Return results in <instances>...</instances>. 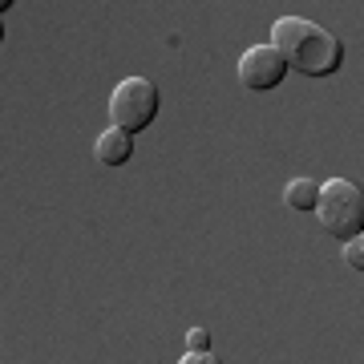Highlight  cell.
<instances>
[{
  "label": "cell",
  "instance_id": "cell-1",
  "mask_svg": "<svg viewBox=\"0 0 364 364\" xmlns=\"http://www.w3.org/2000/svg\"><path fill=\"white\" fill-rule=\"evenodd\" d=\"M272 45L287 61V69L304 77H332L344 65V41L304 16H279L272 25Z\"/></svg>",
  "mask_w": 364,
  "mask_h": 364
},
{
  "label": "cell",
  "instance_id": "cell-2",
  "mask_svg": "<svg viewBox=\"0 0 364 364\" xmlns=\"http://www.w3.org/2000/svg\"><path fill=\"white\" fill-rule=\"evenodd\" d=\"M316 215H320V227H324L332 239H340V243L364 235V186H356L352 178L320 182Z\"/></svg>",
  "mask_w": 364,
  "mask_h": 364
},
{
  "label": "cell",
  "instance_id": "cell-3",
  "mask_svg": "<svg viewBox=\"0 0 364 364\" xmlns=\"http://www.w3.org/2000/svg\"><path fill=\"white\" fill-rule=\"evenodd\" d=\"M158 105H162L158 85L150 77H142V73H138V77H126L114 90V97H109V117H114L117 130L142 134L146 126L158 117Z\"/></svg>",
  "mask_w": 364,
  "mask_h": 364
},
{
  "label": "cell",
  "instance_id": "cell-4",
  "mask_svg": "<svg viewBox=\"0 0 364 364\" xmlns=\"http://www.w3.org/2000/svg\"><path fill=\"white\" fill-rule=\"evenodd\" d=\"M284 77H287V61L275 53V45H251L239 57V81H243V90L267 93L275 85H284Z\"/></svg>",
  "mask_w": 364,
  "mask_h": 364
},
{
  "label": "cell",
  "instance_id": "cell-5",
  "mask_svg": "<svg viewBox=\"0 0 364 364\" xmlns=\"http://www.w3.org/2000/svg\"><path fill=\"white\" fill-rule=\"evenodd\" d=\"M93 154H97V162L102 166H126L134 158V134L117 130V126H109V130L97 134V142H93Z\"/></svg>",
  "mask_w": 364,
  "mask_h": 364
},
{
  "label": "cell",
  "instance_id": "cell-6",
  "mask_svg": "<svg viewBox=\"0 0 364 364\" xmlns=\"http://www.w3.org/2000/svg\"><path fill=\"white\" fill-rule=\"evenodd\" d=\"M284 203L291 210H316V203H320V182L312 178H291L284 186Z\"/></svg>",
  "mask_w": 364,
  "mask_h": 364
},
{
  "label": "cell",
  "instance_id": "cell-7",
  "mask_svg": "<svg viewBox=\"0 0 364 364\" xmlns=\"http://www.w3.org/2000/svg\"><path fill=\"white\" fill-rule=\"evenodd\" d=\"M344 263H348L352 272L364 275V235H356V239H348V243H344Z\"/></svg>",
  "mask_w": 364,
  "mask_h": 364
},
{
  "label": "cell",
  "instance_id": "cell-8",
  "mask_svg": "<svg viewBox=\"0 0 364 364\" xmlns=\"http://www.w3.org/2000/svg\"><path fill=\"white\" fill-rule=\"evenodd\" d=\"M186 352H210V332L207 328H191V332H186Z\"/></svg>",
  "mask_w": 364,
  "mask_h": 364
},
{
  "label": "cell",
  "instance_id": "cell-9",
  "mask_svg": "<svg viewBox=\"0 0 364 364\" xmlns=\"http://www.w3.org/2000/svg\"><path fill=\"white\" fill-rule=\"evenodd\" d=\"M178 364H223V360L215 356V352H186Z\"/></svg>",
  "mask_w": 364,
  "mask_h": 364
}]
</instances>
